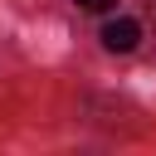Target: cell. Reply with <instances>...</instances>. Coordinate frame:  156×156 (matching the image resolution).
<instances>
[{
  "label": "cell",
  "instance_id": "1",
  "mask_svg": "<svg viewBox=\"0 0 156 156\" xmlns=\"http://www.w3.org/2000/svg\"><path fill=\"white\" fill-rule=\"evenodd\" d=\"M102 44H107L112 54H132V49L141 44V24H136V20H127V15H117V20H107V24H102Z\"/></svg>",
  "mask_w": 156,
  "mask_h": 156
},
{
  "label": "cell",
  "instance_id": "2",
  "mask_svg": "<svg viewBox=\"0 0 156 156\" xmlns=\"http://www.w3.org/2000/svg\"><path fill=\"white\" fill-rule=\"evenodd\" d=\"M78 10H93V15H102V10H112V0H78Z\"/></svg>",
  "mask_w": 156,
  "mask_h": 156
}]
</instances>
